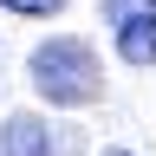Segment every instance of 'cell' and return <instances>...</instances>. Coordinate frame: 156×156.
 <instances>
[{
  "label": "cell",
  "mask_w": 156,
  "mask_h": 156,
  "mask_svg": "<svg viewBox=\"0 0 156 156\" xmlns=\"http://www.w3.org/2000/svg\"><path fill=\"white\" fill-rule=\"evenodd\" d=\"M33 85H39L46 104H91V98L104 91V65H98L91 39L58 33L46 46H33Z\"/></svg>",
  "instance_id": "cell-1"
},
{
  "label": "cell",
  "mask_w": 156,
  "mask_h": 156,
  "mask_svg": "<svg viewBox=\"0 0 156 156\" xmlns=\"http://www.w3.org/2000/svg\"><path fill=\"white\" fill-rule=\"evenodd\" d=\"M117 26V52H124V65H156V7H136L124 20H111Z\"/></svg>",
  "instance_id": "cell-2"
},
{
  "label": "cell",
  "mask_w": 156,
  "mask_h": 156,
  "mask_svg": "<svg viewBox=\"0 0 156 156\" xmlns=\"http://www.w3.org/2000/svg\"><path fill=\"white\" fill-rule=\"evenodd\" d=\"M0 156H52V136H46V124L39 117H7L0 124Z\"/></svg>",
  "instance_id": "cell-3"
},
{
  "label": "cell",
  "mask_w": 156,
  "mask_h": 156,
  "mask_svg": "<svg viewBox=\"0 0 156 156\" xmlns=\"http://www.w3.org/2000/svg\"><path fill=\"white\" fill-rule=\"evenodd\" d=\"M7 13H26V20H39V13H58L65 0H0Z\"/></svg>",
  "instance_id": "cell-4"
},
{
  "label": "cell",
  "mask_w": 156,
  "mask_h": 156,
  "mask_svg": "<svg viewBox=\"0 0 156 156\" xmlns=\"http://www.w3.org/2000/svg\"><path fill=\"white\" fill-rule=\"evenodd\" d=\"M136 7H156V0H104V20H124V13H136Z\"/></svg>",
  "instance_id": "cell-5"
},
{
  "label": "cell",
  "mask_w": 156,
  "mask_h": 156,
  "mask_svg": "<svg viewBox=\"0 0 156 156\" xmlns=\"http://www.w3.org/2000/svg\"><path fill=\"white\" fill-rule=\"evenodd\" d=\"M104 156H130V150H104Z\"/></svg>",
  "instance_id": "cell-6"
}]
</instances>
